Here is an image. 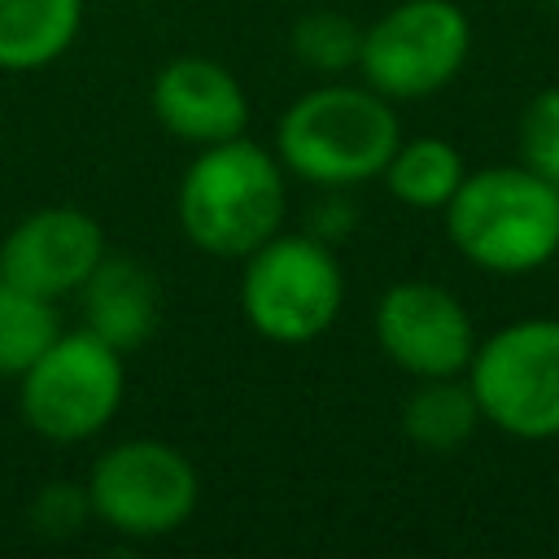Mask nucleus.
Wrapping results in <instances>:
<instances>
[{"instance_id":"nucleus-15","label":"nucleus","mask_w":559,"mask_h":559,"mask_svg":"<svg viewBox=\"0 0 559 559\" xmlns=\"http://www.w3.org/2000/svg\"><path fill=\"white\" fill-rule=\"evenodd\" d=\"M463 175H467L463 153L441 135H411V140L402 135L380 170L389 197L402 201L406 210H445Z\"/></svg>"},{"instance_id":"nucleus-1","label":"nucleus","mask_w":559,"mask_h":559,"mask_svg":"<svg viewBox=\"0 0 559 559\" xmlns=\"http://www.w3.org/2000/svg\"><path fill=\"white\" fill-rule=\"evenodd\" d=\"M402 140V118L389 96L367 83L328 79L301 92L275 122L280 166L323 192H345L380 179Z\"/></svg>"},{"instance_id":"nucleus-2","label":"nucleus","mask_w":559,"mask_h":559,"mask_svg":"<svg viewBox=\"0 0 559 559\" xmlns=\"http://www.w3.org/2000/svg\"><path fill=\"white\" fill-rule=\"evenodd\" d=\"M175 214L201 253L245 262L258 245L284 231L288 170L275 148H262L249 135L205 144L179 179Z\"/></svg>"},{"instance_id":"nucleus-8","label":"nucleus","mask_w":559,"mask_h":559,"mask_svg":"<svg viewBox=\"0 0 559 559\" xmlns=\"http://www.w3.org/2000/svg\"><path fill=\"white\" fill-rule=\"evenodd\" d=\"M472 57V17L454 0H397L362 26L358 74L389 100H424Z\"/></svg>"},{"instance_id":"nucleus-17","label":"nucleus","mask_w":559,"mask_h":559,"mask_svg":"<svg viewBox=\"0 0 559 559\" xmlns=\"http://www.w3.org/2000/svg\"><path fill=\"white\" fill-rule=\"evenodd\" d=\"M358 52H362V26L336 9H314L293 26V57L323 79H341L345 70H358Z\"/></svg>"},{"instance_id":"nucleus-4","label":"nucleus","mask_w":559,"mask_h":559,"mask_svg":"<svg viewBox=\"0 0 559 559\" xmlns=\"http://www.w3.org/2000/svg\"><path fill=\"white\" fill-rule=\"evenodd\" d=\"M345 306V271L336 249L314 231H275L245 258L240 310L249 328L275 345L323 336Z\"/></svg>"},{"instance_id":"nucleus-11","label":"nucleus","mask_w":559,"mask_h":559,"mask_svg":"<svg viewBox=\"0 0 559 559\" xmlns=\"http://www.w3.org/2000/svg\"><path fill=\"white\" fill-rule=\"evenodd\" d=\"M148 100L157 127L188 148L236 140L249 127V96L240 79L214 57H170L157 70Z\"/></svg>"},{"instance_id":"nucleus-13","label":"nucleus","mask_w":559,"mask_h":559,"mask_svg":"<svg viewBox=\"0 0 559 559\" xmlns=\"http://www.w3.org/2000/svg\"><path fill=\"white\" fill-rule=\"evenodd\" d=\"M83 0H0V70H44L70 52Z\"/></svg>"},{"instance_id":"nucleus-16","label":"nucleus","mask_w":559,"mask_h":559,"mask_svg":"<svg viewBox=\"0 0 559 559\" xmlns=\"http://www.w3.org/2000/svg\"><path fill=\"white\" fill-rule=\"evenodd\" d=\"M61 332V314L52 297L26 293L0 280V376L17 380Z\"/></svg>"},{"instance_id":"nucleus-10","label":"nucleus","mask_w":559,"mask_h":559,"mask_svg":"<svg viewBox=\"0 0 559 559\" xmlns=\"http://www.w3.org/2000/svg\"><path fill=\"white\" fill-rule=\"evenodd\" d=\"M109 253L105 227L79 205H39L0 240V280L39 297H70Z\"/></svg>"},{"instance_id":"nucleus-9","label":"nucleus","mask_w":559,"mask_h":559,"mask_svg":"<svg viewBox=\"0 0 559 559\" xmlns=\"http://www.w3.org/2000/svg\"><path fill=\"white\" fill-rule=\"evenodd\" d=\"M371 332H376L380 354L411 380L463 376L480 341L467 306L432 280L389 284L376 301Z\"/></svg>"},{"instance_id":"nucleus-5","label":"nucleus","mask_w":559,"mask_h":559,"mask_svg":"<svg viewBox=\"0 0 559 559\" xmlns=\"http://www.w3.org/2000/svg\"><path fill=\"white\" fill-rule=\"evenodd\" d=\"M127 393L122 349L100 341L92 328H61L57 341L17 376L22 424L57 445L105 432Z\"/></svg>"},{"instance_id":"nucleus-14","label":"nucleus","mask_w":559,"mask_h":559,"mask_svg":"<svg viewBox=\"0 0 559 559\" xmlns=\"http://www.w3.org/2000/svg\"><path fill=\"white\" fill-rule=\"evenodd\" d=\"M480 406L467 376H437L415 380L411 397L402 402V432L428 454H454L480 428Z\"/></svg>"},{"instance_id":"nucleus-19","label":"nucleus","mask_w":559,"mask_h":559,"mask_svg":"<svg viewBox=\"0 0 559 559\" xmlns=\"http://www.w3.org/2000/svg\"><path fill=\"white\" fill-rule=\"evenodd\" d=\"M31 520L39 533L48 537H70L92 520V502H87V485H70V480H52L35 493L31 502Z\"/></svg>"},{"instance_id":"nucleus-7","label":"nucleus","mask_w":559,"mask_h":559,"mask_svg":"<svg viewBox=\"0 0 559 559\" xmlns=\"http://www.w3.org/2000/svg\"><path fill=\"white\" fill-rule=\"evenodd\" d=\"M92 520L118 537L153 542L183 528L201 502V476L192 459L162 437L114 441L87 472Z\"/></svg>"},{"instance_id":"nucleus-6","label":"nucleus","mask_w":559,"mask_h":559,"mask_svg":"<svg viewBox=\"0 0 559 559\" xmlns=\"http://www.w3.org/2000/svg\"><path fill=\"white\" fill-rule=\"evenodd\" d=\"M480 419L515 441L559 437V319H515L476 341L467 362Z\"/></svg>"},{"instance_id":"nucleus-12","label":"nucleus","mask_w":559,"mask_h":559,"mask_svg":"<svg viewBox=\"0 0 559 559\" xmlns=\"http://www.w3.org/2000/svg\"><path fill=\"white\" fill-rule=\"evenodd\" d=\"M79 297H83V328H92L100 341H109L122 354L140 349L153 336L157 314H162L157 280L135 258L105 253L96 271L83 280Z\"/></svg>"},{"instance_id":"nucleus-3","label":"nucleus","mask_w":559,"mask_h":559,"mask_svg":"<svg viewBox=\"0 0 559 559\" xmlns=\"http://www.w3.org/2000/svg\"><path fill=\"white\" fill-rule=\"evenodd\" d=\"M463 262L489 275H528L559 258V188L524 162L467 170L441 210Z\"/></svg>"},{"instance_id":"nucleus-18","label":"nucleus","mask_w":559,"mask_h":559,"mask_svg":"<svg viewBox=\"0 0 559 559\" xmlns=\"http://www.w3.org/2000/svg\"><path fill=\"white\" fill-rule=\"evenodd\" d=\"M520 162L559 188V87H542L520 114Z\"/></svg>"}]
</instances>
